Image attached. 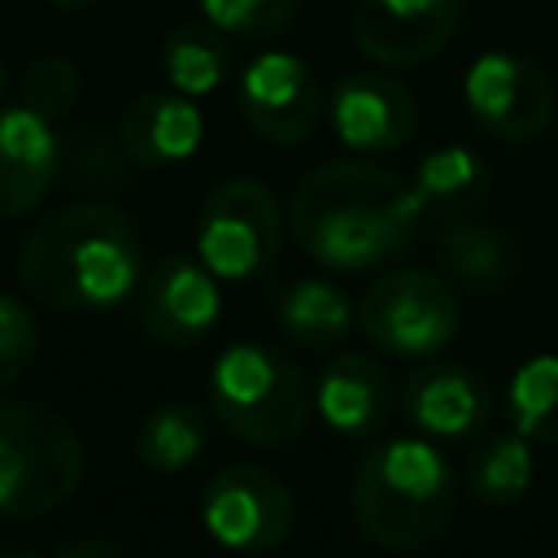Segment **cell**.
Instances as JSON below:
<instances>
[{
  "label": "cell",
  "instance_id": "obj_23",
  "mask_svg": "<svg viewBox=\"0 0 558 558\" xmlns=\"http://www.w3.org/2000/svg\"><path fill=\"white\" fill-rule=\"evenodd\" d=\"M205 436H209V423L196 405L187 401H166V405H153L140 427H135V458L157 471V475H174L183 466H192L205 449Z\"/></svg>",
  "mask_w": 558,
  "mask_h": 558
},
{
  "label": "cell",
  "instance_id": "obj_9",
  "mask_svg": "<svg viewBox=\"0 0 558 558\" xmlns=\"http://www.w3.org/2000/svg\"><path fill=\"white\" fill-rule=\"evenodd\" d=\"M462 100L475 126L501 144H527L554 122V83L519 52H480L462 78Z\"/></svg>",
  "mask_w": 558,
  "mask_h": 558
},
{
  "label": "cell",
  "instance_id": "obj_5",
  "mask_svg": "<svg viewBox=\"0 0 558 558\" xmlns=\"http://www.w3.org/2000/svg\"><path fill=\"white\" fill-rule=\"evenodd\" d=\"M83 440L39 401H0V514L39 519L74 497Z\"/></svg>",
  "mask_w": 558,
  "mask_h": 558
},
{
  "label": "cell",
  "instance_id": "obj_3",
  "mask_svg": "<svg viewBox=\"0 0 558 558\" xmlns=\"http://www.w3.org/2000/svg\"><path fill=\"white\" fill-rule=\"evenodd\" d=\"M349 510L371 545L388 554H418L449 532L458 484L436 445L397 436L357 458Z\"/></svg>",
  "mask_w": 558,
  "mask_h": 558
},
{
  "label": "cell",
  "instance_id": "obj_29",
  "mask_svg": "<svg viewBox=\"0 0 558 558\" xmlns=\"http://www.w3.org/2000/svg\"><path fill=\"white\" fill-rule=\"evenodd\" d=\"M52 558H126V549L109 536H78V541H65Z\"/></svg>",
  "mask_w": 558,
  "mask_h": 558
},
{
  "label": "cell",
  "instance_id": "obj_11",
  "mask_svg": "<svg viewBox=\"0 0 558 558\" xmlns=\"http://www.w3.org/2000/svg\"><path fill=\"white\" fill-rule=\"evenodd\" d=\"M135 305H140L144 331L157 344L192 349L214 331L222 314V288H218V275L201 257L166 253L144 270Z\"/></svg>",
  "mask_w": 558,
  "mask_h": 558
},
{
  "label": "cell",
  "instance_id": "obj_30",
  "mask_svg": "<svg viewBox=\"0 0 558 558\" xmlns=\"http://www.w3.org/2000/svg\"><path fill=\"white\" fill-rule=\"evenodd\" d=\"M52 9H61V13H78V9H87V4H96V0H48Z\"/></svg>",
  "mask_w": 558,
  "mask_h": 558
},
{
  "label": "cell",
  "instance_id": "obj_12",
  "mask_svg": "<svg viewBox=\"0 0 558 558\" xmlns=\"http://www.w3.org/2000/svg\"><path fill=\"white\" fill-rule=\"evenodd\" d=\"M462 0H357L353 44L379 70H414L449 48Z\"/></svg>",
  "mask_w": 558,
  "mask_h": 558
},
{
  "label": "cell",
  "instance_id": "obj_15",
  "mask_svg": "<svg viewBox=\"0 0 558 558\" xmlns=\"http://www.w3.org/2000/svg\"><path fill=\"white\" fill-rule=\"evenodd\" d=\"M61 174V140L26 105L0 109V218L39 209Z\"/></svg>",
  "mask_w": 558,
  "mask_h": 558
},
{
  "label": "cell",
  "instance_id": "obj_10",
  "mask_svg": "<svg viewBox=\"0 0 558 558\" xmlns=\"http://www.w3.org/2000/svg\"><path fill=\"white\" fill-rule=\"evenodd\" d=\"M235 105L253 135L292 148L318 131L327 113V92L296 52H257L240 74Z\"/></svg>",
  "mask_w": 558,
  "mask_h": 558
},
{
  "label": "cell",
  "instance_id": "obj_31",
  "mask_svg": "<svg viewBox=\"0 0 558 558\" xmlns=\"http://www.w3.org/2000/svg\"><path fill=\"white\" fill-rule=\"evenodd\" d=\"M0 558H39V554H31V549H0Z\"/></svg>",
  "mask_w": 558,
  "mask_h": 558
},
{
  "label": "cell",
  "instance_id": "obj_19",
  "mask_svg": "<svg viewBox=\"0 0 558 558\" xmlns=\"http://www.w3.org/2000/svg\"><path fill=\"white\" fill-rule=\"evenodd\" d=\"M488 192H493V170L466 144H445L418 161L414 196H418L427 222L475 218L488 205Z\"/></svg>",
  "mask_w": 558,
  "mask_h": 558
},
{
  "label": "cell",
  "instance_id": "obj_26",
  "mask_svg": "<svg viewBox=\"0 0 558 558\" xmlns=\"http://www.w3.org/2000/svg\"><path fill=\"white\" fill-rule=\"evenodd\" d=\"M78 96H83V70L70 57H61V52H39L22 70V100L17 105L35 109L48 122L70 118L74 105H78Z\"/></svg>",
  "mask_w": 558,
  "mask_h": 558
},
{
  "label": "cell",
  "instance_id": "obj_4",
  "mask_svg": "<svg viewBox=\"0 0 558 558\" xmlns=\"http://www.w3.org/2000/svg\"><path fill=\"white\" fill-rule=\"evenodd\" d=\"M209 410L235 440L279 449L305 432L314 388L283 349L240 340L209 371Z\"/></svg>",
  "mask_w": 558,
  "mask_h": 558
},
{
  "label": "cell",
  "instance_id": "obj_32",
  "mask_svg": "<svg viewBox=\"0 0 558 558\" xmlns=\"http://www.w3.org/2000/svg\"><path fill=\"white\" fill-rule=\"evenodd\" d=\"M4 78H9V70H4V57H0V92H4Z\"/></svg>",
  "mask_w": 558,
  "mask_h": 558
},
{
  "label": "cell",
  "instance_id": "obj_7",
  "mask_svg": "<svg viewBox=\"0 0 558 558\" xmlns=\"http://www.w3.org/2000/svg\"><path fill=\"white\" fill-rule=\"evenodd\" d=\"M283 248V209L262 179H222L196 209V257L227 283H248Z\"/></svg>",
  "mask_w": 558,
  "mask_h": 558
},
{
  "label": "cell",
  "instance_id": "obj_21",
  "mask_svg": "<svg viewBox=\"0 0 558 558\" xmlns=\"http://www.w3.org/2000/svg\"><path fill=\"white\" fill-rule=\"evenodd\" d=\"M279 327L292 344L301 349H336L349 327L357 323V310L349 305V296L327 283V279H296L279 292Z\"/></svg>",
  "mask_w": 558,
  "mask_h": 558
},
{
  "label": "cell",
  "instance_id": "obj_22",
  "mask_svg": "<svg viewBox=\"0 0 558 558\" xmlns=\"http://www.w3.org/2000/svg\"><path fill=\"white\" fill-rule=\"evenodd\" d=\"M532 475H536V458H532L527 436H519V432L484 436L466 453V466H462V480H466L471 497L484 501V506H514L527 493Z\"/></svg>",
  "mask_w": 558,
  "mask_h": 558
},
{
  "label": "cell",
  "instance_id": "obj_13",
  "mask_svg": "<svg viewBox=\"0 0 558 558\" xmlns=\"http://www.w3.org/2000/svg\"><path fill=\"white\" fill-rule=\"evenodd\" d=\"M331 131L353 153H397L414 140L418 105L388 70H353L331 87Z\"/></svg>",
  "mask_w": 558,
  "mask_h": 558
},
{
  "label": "cell",
  "instance_id": "obj_14",
  "mask_svg": "<svg viewBox=\"0 0 558 558\" xmlns=\"http://www.w3.org/2000/svg\"><path fill=\"white\" fill-rule=\"evenodd\" d=\"M401 414L432 440H466L493 418V388L458 362H423L401 379Z\"/></svg>",
  "mask_w": 558,
  "mask_h": 558
},
{
  "label": "cell",
  "instance_id": "obj_8",
  "mask_svg": "<svg viewBox=\"0 0 558 558\" xmlns=\"http://www.w3.org/2000/svg\"><path fill=\"white\" fill-rule=\"evenodd\" d=\"M201 523L218 545L235 554H270L296 527V497L270 466L231 462L205 484Z\"/></svg>",
  "mask_w": 558,
  "mask_h": 558
},
{
  "label": "cell",
  "instance_id": "obj_2",
  "mask_svg": "<svg viewBox=\"0 0 558 558\" xmlns=\"http://www.w3.org/2000/svg\"><path fill=\"white\" fill-rule=\"evenodd\" d=\"M17 279L48 310H109L144 279L140 227L109 201H70L31 227L17 248Z\"/></svg>",
  "mask_w": 558,
  "mask_h": 558
},
{
  "label": "cell",
  "instance_id": "obj_1",
  "mask_svg": "<svg viewBox=\"0 0 558 558\" xmlns=\"http://www.w3.org/2000/svg\"><path fill=\"white\" fill-rule=\"evenodd\" d=\"M423 222L414 183L366 157L314 166L288 205L301 253L331 270H366L401 257Z\"/></svg>",
  "mask_w": 558,
  "mask_h": 558
},
{
  "label": "cell",
  "instance_id": "obj_24",
  "mask_svg": "<svg viewBox=\"0 0 558 558\" xmlns=\"http://www.w3.org/2000/svg\"><path fill=\"white\" fill-rule=\"evenodd\" d=\"M510 427L536 445H558V353L527 357L506 388Z\"/></svg>",
  "mask_w": 558,
  "mask_h": 558
},
{
  "label": "cell",
  "instance_id": "obj_16",
  "mask_svg": "<svg viewBox=\"0 0 558 558\" xmlns=\"http://www.w3.org/2000/svg\"><path fill=\"white\" fill-rule=\"evenodd\" d=\"M397 405V388L388 379V371L371 357V353H336L318 384H314V410L323 414V423L349 440H366L379 436L392 418Z\"/></svg>",
  "mask_w": 558,
  "mask_h": 558
},
{
  "label": "cell",
  "instance_id": "obj_18",
  "mask_svg": "<svg viewBox=\"0 0 558 558\" xmlns=\"http://www.w3.org/2000/svg\"><path fill=\"white\" fill-rule=\"evenodd\" d=\"M436 262L440 275L471 288V292H506L519 275V257L514 244L501 227L484 222V218H458V222H440L436 235Z\"/></svg>",
  "mask_w": 558,
  "mask_h": 558
},
{
  "label": "cell",
  "instance_id": "obj_27",
  "mask_svg": "<svg viewBox=\"0 0 558 558\" xmlns=\"http://www.w3.org/2000/svg\"><path fill=\"white\" fill-rule=\"evenodd\" d=\"M301 0H201V17L214 22L222 35L266 39L292 26Z\"/></svg>",
  "mask_w": 558,
  "mask_h": 558
},
{
  "label": "cell",
  "instance_id": "obj_17",
  "mask_svg": "<svg viewBox=\"0 0 558 558\" xmlns=\"http://www.w3.org/2000/svg\"><path fill=\"white\" fill-rule=\"evenodd\" d=\"M113 131L135 166L161 170V166L187 161L201 148L205 122H201V109L192 105V96H183L174 87H148L122 105Z\"/></svg>",
  "mask_w": 558,
  "mask_h": 558
},
{
  "label": "cell",
  "instance_id": "obj_20",
  "mask_svg": "<svg viewBox=\"0 0 558 558\" xmlns=\"http://www.w3.org/2000/svg\"><path fill=\"white\" fill-rule=\"evenodd\" d=\"M157 61H161V74L174 92L183 96H209L227 83L231 74V48H227V35L214 26V22H179L161 35V48H157Z\"/></svg>",
  "mask_w": 558,
  "mask_h": 558
},
{
  "label": "cell",
  "instance_id": "obj_6",
  "mask_svg": "<svg viewBox=\"0 0 558 558\" xmlns=\"http://www.w3.org/2000/svg\"><path fill=\"white\" fill-rule=\"evenodd\" d=\"M362 336L392 357H432L462 327V301L453 283L423 266L384 270L357 301Z\"/></svg>",
  "mask_w": 558,
  "mask_h": 558
},
{
  "label": "cell",
  "instance_id": "obj_25",
  "mask_svg": "<svg viewBox=\"0 0 558 558\" xmlns=\"http://www.w3.org/2000/svg\"><path fill=\"white\" fill-rule=\"evenodd\" d=\"M126 166H135L118 140V131H100L96 122H83L70 144L61 148V170L70 174L74 187H87V192H109V187H122L126 183Z\"/></svg>",
  "mask_w": 558,
  "mask_h": 558
},
{
  "label": "cell",
  "instance_id": "obj_28",
  "mask_svg": "<svg viewBox=\"0 0 558 558\" xmlns=\"http://www.w3.org/2000/svg\"><path fill=\"white\" fill-rule=\"evenodd\" d=\"M35 349H39L35 314L17 296L0 292V388L13 384L17 375H26V366L35 362Z\"/></svg>",
  "mask_w": 558,
  "mask_h": 558
}]
</instances>
